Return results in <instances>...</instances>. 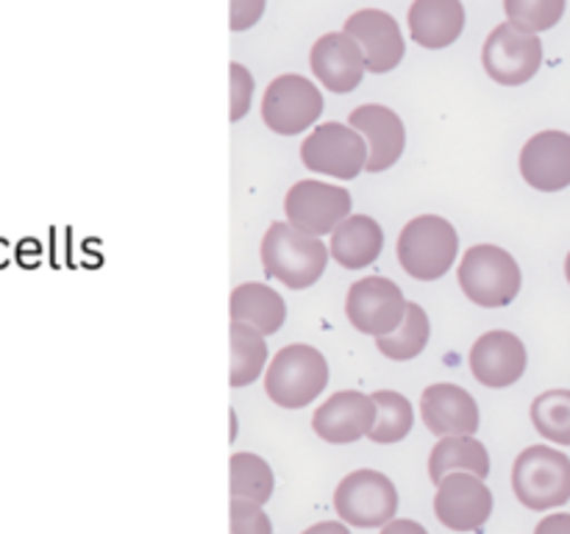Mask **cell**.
Wrapping results in <instances>:
<instances>
[{
    "instance_id": "6da1fadb",
    "label": "cell",
    "mask_w": 570,
    "mask_h": 534,
    "mask_svg": "<svg viewBox=\"0 0 570 534\" xmlns=\"http://www.w3.org/2000/svg\"><path fill=\"white\" fill-rule=\"evenodd\" d=\"M328 245L298 231L289 222H271L262 239V267L287 289H306L328 265Z\"/></svg>"
},
{
    "instance_id": "7a4b0ae2",
    "label": "cell",
    "mask_w": 570,
    "mask_h": 534,
    "mask_svg": "<svg viewBox=\"0 0 570 534\" xmlns=\"http://www.w3.org/2000/svg\"><path fill=\"white\" fill-rule=\"evenodd\" d=\"M328 384V362L306 343L284 345L265 373V393L284 409H304Z\"/></svg>"
},
{
    "instance_id": "3957f363",
    "label": "cell",
    "mask_w": 570,
    "mask_h": 534,
    "mask_svg": "<svg viewBox=\"0 0 570 534\" xmlns=\"http://www.w3.org/2000/svg\"><path fill=\"white\" fill-rule=\"evenodd\" d=\"M401 267L417 281H438L454 267L460 254L456 228L440 215H421L406 222L395 245Z\"/></svg>"
},
{
    "instance_id": "277c9868",
    "label": "cell",
    "mask_w": 570,
    "mask_h": 534,
    "mask_svg": "<svg viewBox=\"0 0 570 534\" xmlns=\"http://www.w3.org/2000/svg\"><path fill=\"white\" fill-rule=\"evenodd\" d=\"M521 267L510 250L499 245H473L460 261V287L476 306L501 309L521 293Z\"/></svg>"
},
{
    "instance_id": "5b68a950",
    "label": "cell",
    "mask_w": 570,
    "mask_h": 534,
    "mask_svg": "<svg viewBox=\"0 0 570 534\" xmlns=\"http://www.w3.org/2000/svg\"><path fill=\"white\" fill-rule=\"evenodd\" d=\"M512 490L532 512H549L570 501V459L551 445L521 451L512 465Z\"/></svg>"
},
{
    "instance_id": "8992f818",
    "label": "cell",
    "mask_w": 570,
    "mask_h": 534,
    "mask_svg": "<svg viewBox=\"0 0 570 534\" xmlns=\"http://www.w3.org/2000/svg\"><path fill=\"white\" fill-rule=\"evenodd\" d=\"M482 67L501 87H521L543 67V42L538 33L507 20L484 39Z\"/></svg>"
},
{
    "instance_id": "52a82bcc",
    "label": "cell",
    "mask_w": 570,
    "mask_h": 534,
    "mask_svg": "<svg viewBox=\"0 0 570 534\" xmlns=\"http://www.w3.org/2000/svg\"><path fill=\"white\" fill-rule=\"evenodd\" d=\"M334 510L356 528L387 526L399 512V490L384 473L362 467L348 473L334 490Z\"/></svg>"
},
{
    "instance_id": "ba28073f",
    "label": "cell",
    "mask_w": 570,
    "mask_h": 534,
    "mask_svg": "<svg viewBox=\"0 0 570 534\" xmlns=\"http://www.w3.org/2000/svg\"><path fill=\"white\" fill-rule=\"evenodd\" d=\"M301 161L312 172L351 181L367 167V142L345 122H323L301 145Z\"/></svg>"
},
{
    "instance_id": "9c48e42d",
    "label": "cell",
    "mask_w": 570,
    "mask_h": 534,
    "mask_svg": "<svg viewBox=\"0 0 570 534\" xmlns=\"http://www.w3.org/2000/svg\"><path fill=\"white\" fill-rule=\"evenodd\" d=\"M323 115V95L315 83L298 72L273 78L262 98V120L273 134L293 137L304 134Z\"/></svg>"
},
{
    "instance_id": "30bf717a",
    "label": "cell",
    "mask_w": 570,
    "mask_h": 534,
    "mask_svg": "<svg viewBox=\"0 0 570 534\" xmlns=\"http://www.w3.org/2000/svg\"><path fill=\"white\" fill-rule=\"evenodd\" d=\"M284 215H287L289 226L298 231L309 234V237H323V234H332L351 215V192L345 187L315 181V178L295 181L284 198Z\"/></svg>"
},
{
    "instance_id": "8fae6325",
    "label": "cell",
    "mask_w": 570,
    "mask_h": 534,
    "mask_svg": "<svg viewBox=\"0 0 570 534\" xmlns=\"http://www.w3.org/2000/svg\"><path fill=\"white\" fill-rule=\"evenodd\" d=\"M345 315L360 334L387 337L404 323L406 298L399 284L390 278L367 276L348 289Z\"/></svg>"
},
{
    "instance_id": "7c38bea8",
    "label": "cell",
    "mask_w": 570,
    "mask_h": 534,
    "mask_svg": "<svg viewBox=\"0 0 570 534\" xmlns=\"http://www.w3.org/2000/svg\"><path fill=\"white\" fill-rule=\"evenodd\" d=\"M434 515L451 532H479L493 515V493L473 473H449L438 482Z\"/></svg>"
},
{
    "instance_id": "4fadbf2b",
    "label": "cell",
    "mask_w": 570,
    "mask_h": 534,
    "mask_svg": "<svg viewBox=\"0 0 570 534\" xmlns=\"http://www.w3.org/2000/svg\"><path fill=\"white\" fill-rule=\"evenodd\" d=\"M376 415V400L371 395L360 389H340L317 406L312 415V428L326 443L348 445L371 434Z\"/></svg>"
},
{
    "instance_id": "5bb4252c",
    "label": "cell",
    "mask_w": 570,
    "mask_h": 534,
    "mask_svg": "<svg viewBox=\"0 0 570 534\" xmlns=\"http://www.w3.org/2000/svg\"><path fill=\"white\" fill-rule=\"evenodd\" d=\"M345 33L354 39L365 53V65L371 72H390L401 65L406 53L404 37L393 14L382 9H360L345 20Z\"/></svg>"
},
{
    "instance_id": "9a60e30c",
    "label": "cell",
    "mask_w": 570,
    "mask_h": 534,
    "mask_svg": "<svg viewBox=\"0 0 570 534\" xmlns=\"http://www.w3.org/2000/svg\"><path fill=\"white\" fill-rule=\"evenodd\" d=\"M527 345L512 332H488L473 343L471 373L484 387H512L527 373Z\"/></svg>"
},
{
    "instance_id": "2e32d148",
    "label": "cell",
    "mask_w": 570,
    "mask_h": 534,
    "mask_svg": "<svg viewBox=\"0 0 570 534\" xmlns=\"http://www.w3.org/2000/svg\"><path fill=\"white\" fill-rule=\"evenodd\" d=\"M348 126L367 142V172H384L404 156L406 131L401 117L390 106L365 103L351 111Z\"/></svg>"
},
{
    "instance_id": "e0dca14e",
    "label": "cell",
    "mask_w": 570,
    "mask_h": 534,
    "mask_svg": "<svg viewBox=\"0 0 570 534\" xmlns=\"http://www.w3.org/2000/svg\"><path fill=\"white\" fill-rule=\"evenodd\" d=\"M309 65L317 81L337 95L354 92L367 70L365 53H362L360 44H356L345 31L323 33V37L312 44Z\"/></svg>"
},
{
    "instance_id": "ac0fdd59",
    "label": "cell",
    "mask_w": 570,
    "mask_h": 534,
    "mask_svg": "<svg viewBox=\"0 0 570 534\" xmlns=\"http://www.w3.org/2000/svg\"><path fill=\"white\" fill-rule=\"evenodd\" d=\"M421 417L426 428L438 437H456V434H476L479 404L465 387L451 382L432 384L421 395Z\"/></svg>"
},
{
    "instance_id": "d6986e66",
    "label": "cell",
    "mask_w": 570,
    "mask_h": 534,
    "mask_svg": "<svg viewBox=\"0 0 570 534\" xmlns=\"http://www.w3.org/2000/svg\"><path fill=\"white\" fill-rule=\"evenodd\" d=\"M521 176L540 192H560L570 187V134H534L521 150Z\"/></svg>"
},
{
    "instance_id": "ffe728a7",
    "label": "cell",
    "mask_w": 570,
    "mask_h": 534,
    "mask_svg": "<svg viewBox=\"0 0 570 534\" xmlns=\"http://www.w3.org/2000/svg\"><path fill=\"white\" fill-rule=\"evenodd\" d=\"M465 31L462 0H415L410 6V33L421 48L443 50Z\"/></svg>"
},
{
    "instance_id": "44dd1931",
    "label": "cell",
    "mask_w": 570,
    "mask_h": 534,
    "mask_svg": "<svg viewBox=\"0 0 570 534\" xmlns=\"http://www.w3.org/2000/svg\"><path fill=\"white\" fill-rule=\"evenodd\" d=\"M384 248V231L373 217L367 215H348L332 231V245L328 254L340 267L360 270L371 267L379 259Z\"/></svg>"
},
{
    "instance_id": "7402d4cb",
    "label": "cell",
    "mask_w": 570,
    "mask_h": 534,
    "mask_svg": "<svg viewBox=\"0 0 570 534\" xmlns=\"http://www.w3.org/2000/svg\"><path fill=\"white\" fill-rule=\"evenodd\" d=\"M228 315H232L234 323H248V326H254L256 332H262L267 337V334H276L284 326V320H287V304L267 284L248 281L239 284L232 293Z\"/></svg>"
},
{
    "instance_id": "603a6c76",
    "label": "cell",
    "mask_w": 570,
    "mask_h": 534,
    "mask_svg": "<svg viewBox=\"0 0 570 534\" xmlns=\"http://www.w3.org/2000/svg\"><path fill=\"white\" fill-rule=\"evenodd\" d=\"M449 473H473L479 478L490 476V454L488 445L479 443L471 434H456V437H440V443L429 456V476L432 482H443Z\"/></svg>"
},
{
    "instance_id": "cb8c5ba5",
    "label": "cell",
    "mask_w": 570,
    "mask_h": 534,
    "mask_svg": "<svg viewBox=\"0 0 570 534\" xmlns=\"http://www.w3.org/2000/svg\"><path fill=\"white\" fill-rule=\"evenodd\" d=\"M228 339H232V373H228V384H232V387H248V384H254L256 378L265 373V334L256 332L248 323L232 320Z\"/></svg>"
},
{
    "instance_id": "d4e9b609",
    "label": "cell",
    "mask_w": 570,
    "mask_h": 534,
    "mask_svg": "<svg viewBox=\"0 0 570 534\" xmlns=\"http://www.w3.org/2000/svg\"><path fill=\"white\" fill-rule=\"evenodd\" d=\"M429 334H432V326H429L426 309H423L421 304L406 300L404 323H401L393 334H387V337H376V348L382 350L387 359H415V356H421L423 348L429 345Z\"/></svg>"
},
{
    "instance_id": "484cf974",
    "label": "cell",
    "mask_w": 570,
    "mask_h": 534,
    "mask_svg": "<svg viewBox=\"0 0 570 534\" xmlns=\"http://www.w3.org/2000/svg\"><path fill=\"white\" fill-rule=\"evenodd\" d=\"M376 400V423L371 428V443L376 445H390V443H399L404 439L406 434L412 432L415 426V409H412L410 398L395 389H379V393L371 395Z\"/></svg>"
},
{
    "instance_id": "4316f807",
    "label": "cell",
    "mask_w": 570,
    "mask_h": 534,
    "mask_svg": "<svg viewBox=\"0 0 570 534\" xmlns=\"http://www.w3.org/2000/svg\"><path fill=\"white\" fill-rule=\"evenodd\" d=\"M228 473H232V498L254 501V504H267L276 487L271 465L262 459L259 454L250 451H239L228 462Z\"/></svg>"
},
{
    "instance_id": "83f0119b",
    "label": "cell",
    "mask_w": 570,
    "mask_h": 534,
    "mask_svg": "<svg viewBox=\"0 0 570 534\" xmlns=\"http://www.w3.org/2000/svg\"><path fill=\"white\" fill-rule=\"evenodd\" d=\"M532 423L554 445H570V389H549L532 400Z\"/></svg>"
},
{
    "instance_id": "f1b7e54d",
    "label": "cell",
    "mask_w": 570,
    "mask_h": 534,
    "mask_svg": "<svg viewBox=\"0 0 570 534\" xmlns=\"http://www.w3.org/2000/svg\"><path fill=\"white\" fill-rule=\"evenodd\" d=\"M507 20L540 33L554 28L566 14V0H504Z\"/></svg>"
},
{
    "instance_id": "f546056e",
    "label": "cell",
    "mask_w": 570,
    "mask_h": 534,
    "mask_svg": "<svg viewBox=\"0 0 570 534\" xmlns=\"http://www.w3.org/2000/svg\"><path fill=\"white\" fill-rule=\"evenodd\" d=\"M232 534H273V523L262 504L245 498H232Z\"/></svg>"
},
{
    "instance_id": "4dcf8cb0",
    "label": "cell",
    "mask_w": 570,
    "mask_h": 534,
    "mask_svg": "<svg viewBox=\"0 0 570 534\" xmlns=\"http://www.w3.org/2000/svg\"><path fill=\"white\" fill-rule=\"evenodd\" d=\"M228 76H232V122L243 120L250 109V98H254V76L248 72V67H243L239 61L228 65Z\"/></svg>"
},
{
    "instance_id": "1f68e13d",
    "label": "cell",
    "mask_w": 570,
    "mask_h": 534,
    "mask_svg": "<svg viewBox=\"0 0 570 534\" xmlns=\"http://www.w3.org/2000/svg\"><path fill=\"white\" fill-rule=\"evenodd\" d=\"M267 0H232V17H228V28L232 31H248L265 14Z\"/></svg>"
},
{
    "instance_id": "d6a6232c",
    "label": "cell",
    "mask_w": 570,
    "mask_h": 534,
    "mask_svg": "<svg viewBox=\"0 0 570 534\" xmlns=\"http://www.w3.org/2000/svg\"><path fill=\"white\" fill-rule=\"evenodd\" d=\"M534 534H570V512H554L538 523Z\"/></svg>"
},
{
    "instance_id": "836d02e7",
    "label": "cell",
    "mask_w": 570,
    "mask_h": 534,
    "mask_svg": "<svg viewBox=\"0 0 570 534\" xmlns=\"http://www.w3.org/2000/svg\"><path fill=\"white\" fill-rule=\"evenodd\" d=\"M382 534H429V532L417 521L399 517V521H390L387 526H382Z\"/></svg>"
},
{
    "instance_id": "e575fe53",
    "label": "cell",
    "mask_w": 570,
    "mask_h": 534,
    "mask_svg": "<svg viewBox=\"0 0 570 534\" xmlns=\"http://www.w3.org/2000/svg\"><path fill=\"white\" fill-rule=\"evenodd\" d=\"M301 534H351V532L343 526V523L323 521V523H315V526H309L306 532H301Z\"/></svg>"
},
{
    "instance_id": "d590c367",
    "label": "cell",
    "mask_w": 570,
    "mask_h": 534,
    "mask_svg": "<svg viewBox=\"0 0 570 534\" xmlns=\"http://www.w3.org/2000/svg\"><path fill=\"white\" fill-rule=\"evenodd\" d=\"M566 278H568V284H570V254H568V259H566Z\"/></svg>"
},
{
    "instance_id": "8d00e7d4",
    "label": "cell",
    "mask_w": 570,
    "mask_h": 534,
    "mask_svg": "<svg viewBox=\"0 0 570 534\" xmlns=\"http://www.w3.org/2000/svg\"><path fill=\"white\" fill-rule=\"evenodd\" d=\"M0 261H3V243H0Z\"/></svg>"
}]
</instances>
